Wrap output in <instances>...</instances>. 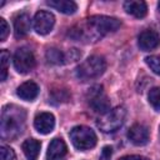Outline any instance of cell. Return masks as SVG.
I'll use <instances>...</instances> for the list:
<instances>
[{
  "label": "cell",
  "instance_id": "1",
  "mask_svg": "<svg viewBox=\"0 0 160 160\" xmlns=\"http://www.w3.org/2000/svg\"><path fill=\"white\" fill-rule=\"evenodd\" d=\"M25 126V111L16 105H8L1 112V138L14 139L19 136Z\"/></svg>",
  "mask_w": 160,
  "mask_h": 160
},
{
  "label": "cell",
  "instance_id": "2",
  "mask_svg": "<svg viewBox=\"0 0 160 160\" xmlns=\"http://www.w3.org/2000/svg\"><path fill=\"white\" fill-rule=\"evenodd\" d=\"M88 25V35L90 39H99L105 34L116 31L120 28V21L115 18L105 16V15H94L86 20Z\"/></svg>",
  "mask_w": 160,
  "mask_h": 160
},
{
  "label": "cell",
  "instance_id": "3",
  "mask_svg": "<svg viewBox=\"0 0 160 160\" xmlns=\"http://www.w3.org/2000/svg\"><path fill=\"white\" fill-rule=\"evenodd\" d=\"M106 69V61L102 56L92 55L84 60L76 69V76L80 80H90L104 74Z\"/></svg>",
  "mask_w": 160,
  "mask_h": 160
},
{
  "label": "cell",
  "instance_id": "4",
  "mask_svg": "<svg viewBox=\"0 0 160 160\" xmlns=\"http://www.w3.org/2000/svg\"><path fill=\"white\" fill-rule=\"evenodd\" d=\"M126 110L124 106H116L102 114L98 119V126L102 132H114L116 131L125 121Z\"/></svg>",
  "mask_w": 160,
  "mask_h": 160
},
{
  "label": "cell",
  "instance_id": "5",
  "mask_svg": "<svg viewBox=\"0 0 160 160\" xmlns=\"http://www.w3.org/2000/svg\"><path fill=\"white\" fill-rule=\"evenodd\" d=\"M70 140L78 150L85 151L96 145L98 138L92 129L84 126V125H79V126H75L71 129Z\"/></svg>",
  "mask_w": 160,
  "mask_h": 160
},
{
  "label": "cell",
  "instance_id": "6",
  "mask_svg": "<svg viewBox=\"0 0 160 160\" xmlns=\"http://www.w3.org/2000/svg\"><path fill=\"white\" fill-rule=\"evenodd\" d=\"M86 100L92 111L98 114H105L110 110V101L101 85L91 86L86 92Z\"/></svg>",
  "mask_w": 160,
  "mask_h": 160
},
{
  "label": "cell",
  "instance_id": "7",
  "mask_svg": "<svg viewBox=\"0 0 160 160\" xmlns=\"http://www.w3.org/2000/svg\"><path fill=\"white\" fill-rule=\"evenodd\" d=\"M14 68L20 74H28L35 68V56L28 48H20L14 54Z\"/></svg>",
  "mask_w": 160,
  "mask_h": 160
},
{
  "label": "cell",
  "instance_id": "8",
  "mask_svg": "<svg viewBox=\"0 0 160 160\" xmlns=\"http://www.w3.org/2000/svg\"><path fill=\"white\" fill-rule=\"evenodd\" d=\"M55 24V16L50 11L40 10L34 16V30L40 35L49 34Z\"/></svg>",
  "mask_w": 160,
  "mask_h": 160
},
{
  "label": "cell",
  "instance_id": "9",
  "mask_svg": "<svg viewBox=\"0 0 160 160\" xmlns=\"http://www.w3.org/2000/svg\"><path fill=\"white\" fill-rule=\"evenodd\" d=\"M138 45L142 51H150L160 45V36L156 31L146 29L142 32H140L138 38Z\"/></svg>",
  "mask_w": 160,
  "mask_h": 160
},
{
  "label": "cell",
  "instance_id": "10",
  "mask_svg": "<svg viewBox=\"0 0 160 160\" xmlns=\"http://www.w3.org/2000/svg\"><path fill=\"white\" fill-rule=\"evenodd\" d=\"M66 154H68V148L64 140L60 138H55L51 140L48 148L46 160H65Z\"/></svg>",
  "mask_w": 160,
  "mask_h": 160
},
{
  "label": "cell",
  "instance_id": "11",
  "mask_svg": "<svg viewBox=\"0 0 160 160\" xmlns=\"http://www.w3.org/2000/svg\"><path fill=\"white\" fill-rule=\"evenodd\" d=\"M34 126L40 134H49L54 130L55 126V118L51 112H40L35 116Z\"/></svg>",
  "mask_w": 160,
  "mask_h": 160
},
{
  "label": "cell",
  "instance_id": "12",
  "mask_svg": "<svg viewBox=\"0 0 160 160\" xmlns=\"http://www.w3.org/2000/svg\"><path fill=\"white\" fill-rule=\"evenodd\" d=\"M128 138L134 145H145L149 141V130L141 124H134L128 131Z\"/></svg>",
  "mask_w": 160,
  "mask_h": 160
},
{
  "label": "cell",
  "instance_id": "13",
  "mask_svg": "<svg viewBox=\"0 0 160 160\" xmlns=\"http://www.w3.org/2000/svg\"><path fill=\"white\" fill-rule=\"evenodd\" d=\"M31 28V20H30V15L26 12H20L19 15L15 16L14 19V32L15 36L19 38H24L25 35H28V32L30 31Z\"/></svg>",
  "mask_w": 160,
  "mask_h": 160
},
{
  "label": "cell",
  "instance_id": "14",
  "mask_svg": "<svg viewBox=\"0 0 160 160\" xmlns=\"http://www.w3.org/2000/svg\"><path fill=\"white\" fill-rule=\"evenodd\" d=\"M39 94V86L34 81H26L22 82L18 89H16V95L25 100V101H32Z\"/></svg>",
  "mask_w": 160,
  "mask_h": 160
},
{
  "label": "cell",
  "instance_id": "15",
  "mask_svg": "<svg viewBox=\"0 0 160 160\" xmlns=\"http://www.w3.org/2000/svg\"><path fill=\"white\" fill-rule=\"evenodd\" d=\"M124 9L128 14H130L138 19L144 18L148 12L146 2L141 1V0H128L124 2Z\"/></svg>",
  "mask_w": 160,
  "mask_h": 160
},
{
  "label": "cell",
  "instance_id": "16",
  "mask_svg": "<svg viewBox=\"0 0 160 160\" xmlns=\"http://www.w3.org/2000/svg\"><path fill=\"white\" fill-rule=\"evenodd\" d=\"M22 151L26 156L28 160H38L39 154H40V148L41 144L36 139H28L22 142Z\"/></svg>",
  "mask_w": 160,
  "mask_h": 160
},
{
  "label": "cell",
  "instance_id": "17",
  "mask_svg": "<svg viewBox=\"0 0 160 160\" xmlns=\"http://www.w3.org/2000/svg\"><path fill=\"white\" fill-rule=\"evenodd\" d=\"M46 4L50 8H54L62 14H74L78 10L76 2L71 0H49L46 1Z\"/></svg>",
  "mask_w": 160,
  "mask_h": 160
},
{
  "label": "cell",
  "instance_id": "18",
  "mask_svg": "<svg viewBox=\"0 0 160 160\" xmlns=\"http://www.w3.org/2000/svg\"><path fill=\"white\" fill-rule=\"evenodd\" d=\"M45 56H46V60L50 64H55V65L66 64V55H65V52H62L59 49H55V48L48 49Z\"/></svg>",
  "mask_w": 160,
  "mask_h": 160
},
{
  "label": "cell",
  "instance_id": "19",
  "mask_svg": "<svg viewBox=\"0 0 160 160\" xmlns=\"http://www.w3.org/2000/svg\"><path fill=\"white\" fill-rule=\"evenodd\" d=\"M10 61V54L6 50H1V55H0V70H1V76L0 80L4 81L8 76V65Z\"/></svg>",
  "mask_w": 160,
  "mask_h": 160
},
{
  "label": "cell",
  "instance_id": "20",
  "mask_svg": "<svg viewBox=\"0 0 160 160\" xmlns=\"http://www.w3.org/2000/svg\"><path fill=\"white\" fill-rule=\"evenodd\" d=\"M148 99H149V102L151 104V106L160 111V88H152L150 89L149 94H148Z\"/></svg>",
  "mask_w": 160,
  "mask_h": 160
},
{
  "label": "cell",
  "instance_id": "21",
  "mask_svg": "<svg viewBox=\"0 0 160 160\" xmlns=\"http://www.w3.org/2000/svg\"><path fill=\"white\" fill-rule=\"evenodd\" d=\"M145 62L152 70V72L160 75V56H156V55L146 56L145 58Z\"/></svg>",
  "mask_w": 160,
  "mask_h": 160
},
{
  "label": "cell",
  "instance_id": "22",
  "mask_svg": "<svg viewBox=\"0 0 160 160\" xmlns=\"http://www.w3.org/2000/svg\"><path fill=\"white\" fill-rule=\"evenodd\" d=\"M0 160H15V152L9 146L0 148Z\"/></svg>",
  "mask_w": 160,
  "mask_h": 160
},
{
  "label": "cell",
  "instance_id": "23",
  "mask_svg": "<svg viewBox=\"0 0 160 160\" xmlns=\"http://www.w3.org/2000/svg\"><path fill=\"white\" fill-rule=\"evenodd\" d=\"M51 98L54 100H56L58 102H65L69 100V94L65 90H56L55 92H52Z\"/></svg>",
  "mask_w": 160,
  "mask_h": 160
},
{
  "label": "cell",
  "instance_id": "24",
  "mask_svg": "<svg viewBox=\"0 0 160 160\" xmlns=\"http://www.w3.org/2000/svg\"><path fill=\"white\" fill-rule=\"evenodd\" d=\"M9 30H10V28H9L8 22L5 21V19L0 18V40L1 41H4L6 39V36L9 35Z\"/></svg>",
  "mask_w": 160,
  "mask_h": 160
},
{
  "label": "cell",
  "instance_id": "25",
  "mask_svg": "<svg viewBox=\"0 0 160 160\" xmlns=\"http://www.w3.org/2000/svg\"><path fill=\"white\" fill-rule=\"evenodd\" d=\"M65 55H66V64H68V62H74V61H76V60L81 56V52H79L76 49H70L69 51L65 52Z\"/></svg>",
  "mask_w": 160,
  "mask_h": 160
},
{
  "label": "cell",
  "instance_id": "26",
  "mask_svg": "<svg viewBox=\"0 0 160 160\" xmlns=\"http://www.w3.org/2000/svg\"><path fill=\"white\" fill-rule=\"evenodd\" d=\"M119 160H149L145 156H140V155H128V156H122Z\"/></svg>",
  "mask_w": 160,
  "mask_h": 160
},
{
  "label": "cell",
  "instance_id": "27",
  "mask_svg": "<svg viewBox=\"0 0 160 160\" xmlns=\"http://www.w3.org/2000/svg\"><path fill=\"white\" fill-rule=\"evenodd\" d=\"M111 154H112V149H111L110 146H105V148L102 149V158H104L105 160L110 159Z\"/></svg>",
  "mask_w": 160,
  "mask_h": 160
},
{
  "label": "cell",
  "instance_id": "28",
  "mask_svg": "<svg viewBox=\"0 0 160 160\" xmlns=\"http://www.w3.org/2000/svg\"><path fill=\"white\" fill-rule=\"evenodd\" d=\"M158 9H159V11H160V2L158 4Z\"/></svg>",
  "mask_w": 160,
  "mask_h": 160
}]
</instances>
